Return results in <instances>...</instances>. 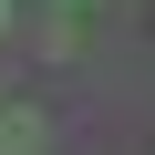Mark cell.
<instances>
[{
    "instance_id": "obj_1",
    "label": "cell",
    "mask_w": 155,
    "mask_h": 155,
    "mask_svg": "<svg viewBox=\"0 0 155 155\" xmlns=\"http://www.w3.org/2000/svg\"><path fill=\"white\" fill-rule=\"evenodd\" d=\"M31 145H41V114L11 104V114H0V155H31Z\"/></svg>"
},
{
    "instance_id": "obj_2",
    "label": "cell",
    "mask_w": 155,
    "mask_h": 155,
    "mask_svg": "<svg viewBox=\"0 0 155 155\" xmlns=\"http://www.w3.org/2000/svg\"><path fill=\"white\" fill-rule=\"evenodd\" d=\"M0 31H11V0H0Z\"/></svg>"
},
{
    "instance_id": "obj_3",
    "label": "cell",
    "mask_w": 155,
    "mask_h": 155,
    "mask_svg": "<svg viewBox=\"0 0 155 155\" xmlns=\"http://www.w3.org/2000/svg\"><path fill=\"white\" fill-rule=\"evenodd\" d=\"M62 11H93V0H62Z\"/></svg>"
}]
</instances>
